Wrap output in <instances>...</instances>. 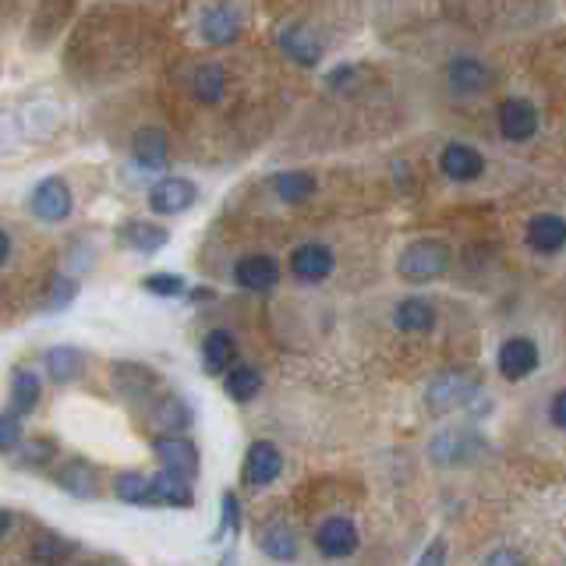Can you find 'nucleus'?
Instances as JSON below:
<instances>
[{"mask_svg":"<svg viewBox=\"0 0 566 566\" xmlns=\"http://www.w3.org/2000/svg\"><path fill=\"white\" fill-rule=\"evenodd\" d=\"M316 178L305 174V170H287V174H273L270 178V192L280 199V202H291V206H297V202H308L312 195H316Z\"/></svg>","mask_w":566,"mask_h":566,"instance_id":"nucleus-21","label":"nucleus"},{"mask_svg":"<svg viewBox=\"0 0 566 566\" xmlns=\"http://www.w3.org/2000/svg\"><path fill=\"white\" fill-rule=\"evenodd\" d=\"M499 132L510 142H528L539 132V110L528 100H502L499 103Z\"/></svg>","mask_w":566,"mask_h":566,"instance_id":"nucleus-10","label":"nucleus"},{"mask_svg":"<svg viewBox=\"0 0 566 566\" xmlns=\"http://www.w3.org/2000/svg\"><path fill=\"white\" fill-rule=\"evenodd\" d=\"M71 297H75V283L65 280V276H57V280L50 283V291H46V305L60 308V305H68Z\"/></svg>","mask_w":566,"mask_h":566,"instance_id":"nucleus-35","label":"nucleus"},{"mask_svg":"<svg viewBox=\"0 0 566 566\" xmlns=\"http://www.w3.org/2000/svg\"><path fill=\"white\" fill-rule=\"evenodd\" d=\"M68 553H71L68 542H60L57 534H43L39 545L33 548V559H36L39 566H65Z\"/></svg>","mask_w":566,"mask_h":566,"instance_id":"nucleus-32","label":"nucleus"},{"mask_svg":"<svg viewBox=\"0 0 566 566\" xmlns=\"http://www.w3.org/2000/svg\"><path fill=\"white\" fill-rule=\"evenodd\" d=\"M316 548L326 559H348L358 548V528L348 517H329L316 531Z\"/></svg>","mask_w":566,"mask_h":566,"instance_id":"nucleus-6","label":"nucleus"},{"mask_svg":"<svg viewBox=\"0 0 566 566\" xmlns=\"http://www.w3.org/2000/svg\"><path fill=\"white\" fill-rule=\"evenodd\" d=\"M199 33L206 43L213 46H227L241 36V14L238 8H230V4H213L202 11V22H199Z\"/></svg>","mask_w":566,"mask_h":566,"instance_id":"nucleus-9","label":"nucleus"},{"mask_svg":"<svg viewBox=\"0 0 566 566\" xmlns=\"http://www.w3.org/2000/svg\"><path fill=\"white\" fill-rule=\"evenodd\" d=\"M219 507H224V517H219V534H230V531H238V496L234 493H227L224 496V502H219Z\"/></svg>","mask_w":566,"mask_h":566,"instance_id":"nucleus-36","label":"nucleus"},{"mask_svg":"<svg viewBox=\"0 0 566 566\" xmlns=\"http://www.w3.org/2000/svg\"><path fill=\"white\" fill-rule=\"evenodd\" d=\"M152 418L167 424V429H184L188 421H192V415H188V407L181 404V397H174V393H167V397H160V404H156Z\"/></svg>","mask_w":566,"mask_h":566,"instance_id":"nucleus-31","label":"nucleus"},{"mask_svg":"<svg viewBox=\"0 0 566 566\" xmlns=\"http://www.w3.org/2000/svg\"><path fill=\"white\" fill-rule=\"evenodd\" d=\"M283 471V453L276 450V443L270 439H256L248 446V457H245V482L262 489V485H273Z\"/></svg>","mask_w":566,"mask_h":566,"instance_id":"nucleus-5","label":"nucleus"},{"mask_svg":"<svg viewBox=\"0 0 566 566\" xmlns=\"http://www.w3.org/2000/svg\"><path fill=\"white\" fill-rule=\"evenodd\" d=\"M234 358H238V340H234L227 329H213L202 343V361H206V372H230L234 369Z\"/></svg>","mask_w":566,"mask_h":566,"instance_id":"nucleus-22","label":"nucleus"},{"mask_svg":"<svg viewBox=\"0 0 566 566\" xmlns=\"http://www.w3.org/2000/svg\"><path fill=\"white\" fill-rule=\"evenodd\" d=\"M397 326L404 329V333H429V329L435 326V305L424 302V297H407V302H400L397 308Z\"/></svg>","mask_w":566,"mask_h":566,"instance_id":"nucleus-24","label":"nucleus"},{"mask_svg":"<svg viewBox=\"0 0 566 566\" xmlns=\"http://www.w3.org/2000/svg\"><path fill=\"white\" fill-rule=\"evenodd\" d=\"M450 86L457 92H485L493 86V71L475 57H461L450 65Z\"/></svg>","mask_w":566,"mask_h":566,"instance_id":"nucleus-20","label":"nucleus"},{"mask_svg":"<svg viewBox=\"0 0 566 566\" xmlns=\"http://www.w3.org/2000/svg\"><path fill=\"white\" fill-rule=\"evenodd\" d=\"M446 270H450V245L435 238H421L415 245H407L397 262V273L407 283H432Z\"/></svg>","mask_w":566,"mask_h":566,"instance_id":"nucleus-1","label":"nucleus"},{"mask_svg":"<svg viewBox=\"0 0 566 566\" xmlns=\"http://www.w3.org/2000/svg\"><path fill=\"white\" fill-rule=\"evenodd\" d=\"M86 361L82 354H78L75 348H54L46 351V372H50L54 383H75L78 375H82Z\"/></svg>","mask_w":566,"mask_h":566,"instance_id":"nucleus-27","label":"nucleus"},{"mask_svg":"<svg viewBox=\"0 0 566 566\" xmlns=\"http://www.w3.org/2000/svg\"><path fill=\"white\" fill-rule=\"evenodd\" d=\"M149 507H178V510L192 507V485L160 471V475L149 478Z\"/></svg>","mask_w":566,"mask_h":566,"instance_id":"nucleus-16","label":"nucleus"},{"mask_svg":"<svg viewBox=\"0 0 566 566\" xmlns=\"http://www.w3.org/2000/svg\"><path fill=\"white\" fill-rule=\"evenodd\" d=\"M429 453H432V461L435 464H464V461H471L478 453V439H471L467 432H443V435H435L432 439V446H429Z\"/></svg>","mask_w":566,"mask_h":566,"instance_id":"nucleus-19","label":"nucleus"},{"mask_svg":"<svg viewBox=\"0 0 566 566\" xmlns=\"http://www.w3.org/2000/svg\"><path fill=\"white\" fill-rule=\"evenodd\" d=\"M475 393H478V386L471 383L467 375L446 372V375H439V380L429 383V393H424V400H429V407H432L435 415H450V411H457V407L475 400Z\"/></svg>","mask_w":566,"mask_h":566,"instance_id":"nucleus-2","label":"nucleus"},{"mask_svg":"<svg viewBox=\"0 0 566 566\" xmlns=\"http://www.w3.org/2000/svg\"><path fill=\"white\" fill-rule=\"evenodd\" d=\"M11 251H14V245H11V234L8 230H0V262H11Z\"/></svg>","mask_w":566,"mask_h":566,"instance_id":"nucleus-41","label":"nucleus"},{"mask_svg":"<svg viewBox=\"0 0 566 566\" xmlns=\"http://www.w3.org/2000/svg\"><path fill=\"white\" fill-rule=\"evenodd\" d=\"M259 548L270 559H276V563H291V559H297V539L291 534V528L287 524H270L262 534H259Z\"/></svg>","mask_w":566,"mask_h":566,"instance_id":"nucleus-26","label":"nucleus"},{"mask_svg":"<svg viewBox=\"0 0 566 566\" xmlns=\"http://www.w3.org/2000/svg\"><path fill=\"white\" fill-rule=\"evenodd\" d=\"M36 404H39V380H36V372L19 369V372L11 375V415L14 418H25Z\"/></svg>","mask_w":566,"mask_h":566,"instance_id":"nucleus-25","label":"nucleus"},{"mask_svg":"<svg viewBox=\"0 0 566 566\" xmlns=\"http://www.w3.org/2000/svg\"><path fill=\"white\" fill-rule=\"evenodd\" d=\"M0 435H4V453L19 450V418H14L11 411L0 418Z\"/></svg>","mask_w":566,"mask_h":566,"instance_id":"nucleus-37","label":"nucleus"},{"mask_svg":"<svg viewBox=\"0 0 566 566\" xmlns=\"http://www.w3.org/2000/svg\"><path fill=\"white\" fill-rule=\"evenodd\" d=\"M439 167H443V174L450 181H475V178H482L485 160H482V152H475L471 146L453 142V146H446L443 152H439Z\"/></svg>","mask_w":566,"mask_h":566,"instance_id":"nucleus-14","label":"nucleus"},{"mask_svg":"<svg viewBox=\"0 0 566 566\" xmlns=\"http://www.w3.org/2000/svg\"><path fill=\"white\" fill-rule=\"evenodd\" d=\"M146 291L160 294V297H178L184 291V280L178 273H156V276L146 280Z\"/></svg>","mask_w":566,"mask_h":566,"instance_id":"nucleus-34","label":"nucleus"},{"mask_svg":"<svg viewBox=\"0 0 566 566\" xmlns=\"http://www.w3.org/2000/svg\"><path fill=\"white\" fill-rule=\"evenodd\" d=\"M528 245L542 256H553V251L566 248V216L559 213H539L528 224Z\"/></svg>","mask_w":566,"mask_h":566,"instance_id":"nucleus-13","label":"nucleus"},{"mask_svg":"<svg viewBox=\"0 0 566 566\" xmlns=\"http://www.w3.org/2000/svg\"><path fill=\"white\" fill-rule=\"evenodd\" d=\"M132 156L142 170H163L170 163V135L160 128H142L132 138Z\"/></svg>","mask_w":566,"mask_h":566,"instance_id":"nucleus-12","label":"nucleus"},{"mask_svg":"<svg viewBox=\"0 0 566 566\" xmlns=\"http://www.w3.org/2000/svg\"><path fill=\"white\" fill-rule=\"evenodd\" d=\"M156 457H160L167 475H178L184 482H192L199 475V450L195 443H188V439H156Z\"/></svg>","mask_w":566,"mask_h":566,"instance_id":"nucleus-8","label":"nucleus"},{"mask_svg":"<svg viewBox=\"0 0 566 566\" xmlns=\"http://www.w3.org/2000/svg\"><path fill=\"white\" fill-rule=\"evenodd\" d=\"M276 43H280L283 54L297 60V65H308V68H312V65H319V57H322L319 39L312 36L305 25H287V29H280Z\"/></svg>","mask_w":566,"mask_h":566,"instance_id":"nucleus-17","label":"nucleus"},{"mask_svg":"<svg viewBox=\"0 0 566 566\" xmlns=\"http://www.w3.org/2000/svg\"><path fill=\"white\" fill-rule=\"evenodd\" d=\"M54 443L50 439H29V443H22V464L25 467H39L46 461H54Z\"/></svg>","mask_w":566,"mask_h":566,"instance_id":"nucleus-33","label":"nucleus"},{"mask_svg":"<svg viewBox=\"0 0 566 566\" xmlns=\"http://www.w3.org/2000/svg\"><path fill=\"white\" fill-rule=\"evenodd\" d=\"M291 273L297 280H305V283L326 280L329 273H333V251H329L326 245H316V241L294 248L291 251Z\"/></svg>","mask_w":566,"mask_h":566,"instance_id":"nucleus-11","label":"nucleus"},{"mask_svg":"<svg viewBox=\"0 0 566 566\" xmlns=\"http://www.w3.org/2000/svg\"><path fill=\"white\" fill-rule=\"evenodd\" d=\"M121 241L132 251H142V256H156L170 241V230L160 224H149V219H128L121 230Z\"/></svg>","mask_w":566,"mask_h":566,"instance_id":"nucleus-18","label":"nucleus"},{"mask_svg":"<svg viewBox=\"0 0 566 566\" xmlns=\"http://www.w3.org/2000/svg\"><path fill=\"white\" fill-rule=\"evenodd\" d=\"M489 566H524V559L513 553V548H499V553H493Z\"/></svg>","mask_w":566,"mask_h":566,"instance_id":"nucleus-39","label":"nucleus"},{"mask_svg":"<svg viewBox=\"0 0 566 566\" xmlns=\"http://www.w3.org/2000/svg\"><path fill=\"white\" fill-rule=\"evenodd\" d=\"M539 343L531 337H510L507 343L499 348V372L507 375V380H528V375L539 369Z\"/></svg>","mask_w":566,"mask_h":566,"instance_id":"nucleus-7","label":"nucleus"},{"mask_svg":"<svg viewBox=\"0 0 566 566\" xmlns=\"http://www.w3.org/2000/svg\"><path fill=\"white\" fill-rule=\"evenodd\" d=\"M192 92H195V100H202V103H219V100H224V92H227V71L219 65L199 68L192 75Z\"/></svg>","mask_w":566,"mask_h":566,"instance_id":"nucleus-28","label":"nucleus"},{"mask_svg":"<svg viewBox=\"0 0 566 566\" xmlns=\"http://www.w3.org/2000/svg\"><path fill=\"white\" fill-rule=\"evenodd\" d=\"M114 493L124 502H135V507H149V478L146 475H135V471H128V475H121L114 482Z\"/></svg>","mask_w":566,"mask_h":566,"instance_id":"nucleus-30","label":"nucleus"},{"mask_svg":"<svg viewBox=\"0 0 566 566\" xmlns=\"http://www.w3.org/2000/svg\"><path fill=\"white\" fill-rule=\"evenodd\" d=\"M199 199V188L188 178H163L149 188V210L156 216H178L184 210H192Z\"/></svg>","mask_w":566,"mask_h":566,"instance_id":"nucleus-4","label":"nucleus"},{"mask_svg":"<svg viewBox=\"0 0 566 566\" xmlns=\"http://www.w3.org/2000/svg\"><path fill=\"white\" fill-rule=\"evenodd\" d=\"M548 418H553L556 429L566 432V389H559L556 397H553V404H548Z\"/></svg>","mask_w":566,"mask_h":566,"instance_id":"nucleus-38","label":"nucleus"},{"mask_svg":"<svg viewBox=\"0 0 566 566\" xmlns=\"http://www.w3.org/2000/svg\"><path fill=\"white\" fill-rule=\"evenodd\" d=\"M29 206H33V213L46 219V224H60V219L71 216L75 199H71V188L60 178H43L33 188V195H29Z\"/></svg>","mask_w":566,"mask_h":566,"instance_id":"nucleus-3","label":"nucleus"},{"mask_svg":"<svg viewBox=\"0 0 566 566\" xmlns=\"http://www.w3.org/2000/svg\"><path fill=\"white\" fill-rule=\"evenodd\" d=\"M54 482L65 493L78 496V499H92V496H97V489H100V485H97V471H92L89 464H82V461H68L54 475Z\"/></svg>","mask_w":566,"mask_h":566,"instance_id":"nucleus-23","label":"nucleus"},{"mask_svg":"<svg viewBox=\"0 0 566 566\" xmlns=\"http://www.w3.org/2000/svg\"><path fill=\"white\" fill-rule=\"evenodd\" d=\"M418 566H443V542H432Z\"/></svg>","mask_w":566,"mask_h":566,"instance_id":"nucleus-40","label":"nucleus"},{"mask_svg":"<svg viewBox=\"0 0 566 566\" xmlns=\"http://www.w3.org/2000/svg\"><path fill=\"white\" fill-rule=\"evenodd\" d=\"M259 389H262V372L256 365H234L227 372V393L234 400H251V397H259Z\"/></svg>","mask_w":566,"mask_h":566,"instance_id":"nucleus-29","label":"nucleus"},{"mask_svg":"<svg viewBox=\"0 0 566 566\" xmlns=\"http://www.w3.org/2000/svg\"><path fill=\"white\" fill-rule=\"evenodd\" d=\"M234 280H238L245 291H270L280 280V265L270 256H245L234 265Z\"/></svg>","mask_w":566,"mask_h":566,"instance_id":"nucleus-15","label":"nucleus"}]
</instances>
